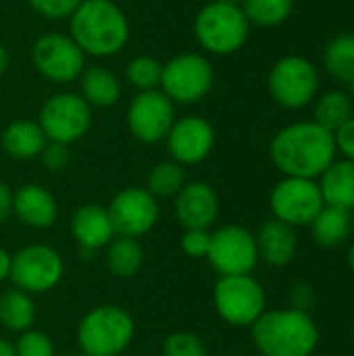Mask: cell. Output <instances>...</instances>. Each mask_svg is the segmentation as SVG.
<instances>
[{
  "instance_id": "35",
  "label": "cell",
  "mask_w": 354,
  "mask_h": 356,
  "mask_svg": "<svg viewBox=\"0 0 354 356\" xmlns=\"http://www.w3.org/2000/svg\"><path fill=\"white\" fill-rule=\"evenodd\" d=\"M209 244H211V234L209 229H188L182 238V248L188 257L192 259H200L207 257L209 252Z\"/></svg>"
},
{
  "instance_id": "15",
  "label": "cell",
  "mask_w": 354,
  "mask_h": 356,
  "mask_svg": "<svg viewBox=\"0 0 354 356\" xmlns=\"http://www.w3.org/2000/svg\"><path fill=\"white\" fill-rule=\"evenodd\" d=\"M113 229L119 236L138 238L148 234L159 219L156 198L146 188H125L121 190L106 209Z\"/></svg>"
},
{
  "instance_id": "33",
  "label": "cell",
  "mask_w": 354,
  "mask_h": 356,
  "mask_svg": "<svg viewBox=\"0 0 354 356\" xmlns=\"http://www.w3.org/2000/svg\"><path fill=\"white\" fill-rule=\"evenodd\" d=\"M17 356H54V346L52 340L35 330H27L21 334L17 346Z\"/></svg>"
},
{
  "instance_id": "25",
  "label": "cell",
  "mask_w": 354,
  "mask_h": 356,
  "mask_svg": "<svg viewBox=\"0 0 354 356\" xmlns=\"http://www.w3.org/2000/svg\"><path fill=\"white\" fill-rule=\"evenodd\" d=\"M35 319V307L27 292L15 288L0 296V323L10 332H27Z\"/></svg>"
},
{
  "instance_id": "21",
  "label": "cell",
  "mask_w": 354,
  "mask_h": 356,
  "mask_svg": "<svg viewBox=\"0 0 354 356\" xmlns=\"http://www.w3.org/2000/svg\"><path fill=\"white\" fill-rule=\"evenodd\" d=\"M319 190L328 207L354 211V161H334L319 175Z\"/></svg>"
},
{
  "instance_id": "42",
  "label": "cell",
  "mask_w": 354,
  "mask_h": 356,
  "mask_svg": "<svg viewBox=\"0 0 354 356\" xmlns=\"http://www.w3.org/2000/svg\"><path fill=\"white\" fill-rule=\"evenodd\" d=\"M6 67H8V50L0 44V77L6 71Z\"/></svg>"
},
{
  "instance_id": "32",
  "label": "cell",
  "mask_w": 354,
  "mask_h": 356,
  "mask_svg": "<svg viewBox=\"0 0 354 356\" xmlns=\"http://www.w3.org/2000/svg\"><path fill=\"white\" fill-rule=\"evenodd\" d=\"M163 356H207V350L198 336L188 332H177L165 340Z\"/></svg>"
},
{
  "instance_id": "13",
  "label": "cell",
  "mask_w": 354,
  "mask_h": 356,
  "mask_svg": "<svg viewBox=\"0 0 354 356\" xmlns=\"http://www.w3.org/2000/svg\"><path fill=\"white\" fill-rule=\"evenodd\" d=\"M8 277L19 290L27 294L48 292L63 277V259L50 246H27L13 257Z\"/></svg>"
},
{
  "instance_id": "28",
  "label": "cell",
  "mask_w": 354,
  "mask_h": 356,
  "mask_svg": "<svg viewBox=\"0 0 354 356\" xmlns=\"http://www.w3.org/2000/svg\"><path fill=\"white\" fill-rule=\"evenodd\" d=\"M240 8L250 25L275 27L292 15L294 0H242Z\"/></svg>"
},
{
  "instance_id": "10",
  "label": "cell",
  "mask_w": 354,
  "mask_h": 356,
  "mask_svg": "<svg viewBox=\"0 0 354 356\" xmlns=\"http://www.w3.org/2000/svg\"><path fill=\"white\" fill-rule=\"evenodd\" d=\"M217 313L236 327L252 325L265 313V290L250 275H223L213 292Z\"/></svg>"
},
{
  "instance_id": "39",
  "label": "cell",
  "mask_w": 354,
  "mask_h": 356,
  "mask_svg": "<svg viewBox=\"0 0 354 356\" xmlns=\"http://www.w3.org/2000/svg\"><path fill=\"white\" fill-rule=\"evenodd\" d=\"M10 211H13V192L4 181H0V223L8 217Z\"/></svg>"
},
{
  "instance_id": "5",
  "label": "cell",
  "mask_w": 354,
  "mask_h": 356,
  "mask_svg": "<svg viewBox=\"0 0 354 356\" xmlns=\"http://www.w3.org/2000/svg\"><path fill=\"white\" fill-rule=\"evenodd\" d=\"M131 338V317L113 305L92 309L77 327V344L83 356H119Z\"/></svg>"
},
{
  "instance_id": "14",
  "label": "cell",
  "mask_w": 354,
  "mask_h": 356,
  "mask_svg": "<svg viewBox=\"0 0 354 356\" xmlns=\"http://www.w3.org/2000/svg\"><path fill=\"white\" fill-rule=\"evenodd\" d=\"M175 123V104L161 90L138 92L127 106V127L144 144H156L167 138Z\"/></svg>"
},
{
  "instance_id": "12",
  "label": "cell",
  "mask_w": 354,
  "mask_h": 356,
  "mask_svg": "<svg viewBox=\"0 0 354 356\" xmlns=\"http://www.w3.org/2000/svg\"><path fill=\"white\" fill-rule=\"evenodd\" d=\"M207 259L217 273L223 275H248L257 261V240L255 236L240 225H225L211 234V244Z\"/></svg>"
},
{
  "instance_id": "22",
  "label": "cell",
  "mask_w": 354,
  "mask_h": 356,
  "mask_svg": "<svg viewBox=\"0 0 354 356\" xmlns=\"http://www.w3.org/2000/svg\"><path fill=\"white\" fill-rule=\"evenodd\" d=\"M2 150L17 161H29L38 156L46 146V136L40 127V123L31 119H17L8 123L2 131Z\"/></svg>"
},
{
  "instance_id": "45",
  "label": "cell",
  "mask_w": 354,
  "mask_h": 356,
  "mask_svg": "<svg viewBox=\"0 0 354 356\" xmlns=\"http://www.w3.org/2000/svg\"><path fill=\"white\" fill-rule=\"evenodd\" d=\"M219 2H227V4H240L242 0H219Z\"/></svg>"
},
{
  "instance_id": "29",
  "label": "cell",
  "mask_w": 354,
  "mask_h": 356,
  "mask_svg": "<svg viewBox=\"0 0 354 356\" xmlns=\"http://www.w3.org/2000/svg\"><path fill=\"white\" fill-rule=\"evenodd\" d=\"M323 65L332 77L340 81L354 79V35L334 38L323 52Z\"/></svg>"
},
{
  "instance_id": "27",
  "label": "cell",
  "mask_w": 354,
  "mask_h": 356,
  "mask_svg": "<svg viewBox=\"0 0 354 356\" xmlns=\"http://www.w3.org/2000/svg\"><path fill=\"white\" fill-rule=\"evenodd\" d=\"M351 117H354L353 98L342 90L325 92L315 106V123L330 129L332 134L338 131Z\"/></svg>"
},
{
  "instance_id": "20",
  "label": "cell",
  "mask_w": 354,
  "mask_h": 356,
  "mask_svg": "<svg viewBox=\"0 0 354 356\" xmlns=\"http://www.w3.org/2000/svg\"><path fill=\"white\" fill-rule=\"evenodd\" d=\"M71 229L83 250H98L115 238L108 211L98 204L79 207L73 215Z\"/></svg>"
},
{
  "instance_id": "36",
  "label": "cell",
  "mask_w": 354,
  "mask_h": 356,
  "mask_svg": "<svg viewBox=\"0 0 354 356\" xmlns=\"http://www.w3.org/2000/svg\"><path fill=\"white\" fill-rule=\"evenodd\" d=\"M40 156L48 171H61L69 163V146L61 142H46Z\"/></svg>"
},
{
  "instance_id": "6",
  "label": "cell",
  "mask_w": 354,
  "mask_h": 356,
  "mask_svg": "<svg viewBox=\"0 0 354 356\" xmlns=\"http://www.w3.org/2000/svg\"><path fill=\"white\" fill-rule=\"evenodd\" d=\"M215 83V71L211 60L198 52H184L163 63V75L159 90L173 104L200 102Z\"/></svg>"
},
{
  "instance_id": "16",
  "label": "cell",
  "mask_w": 354,
  "mask_h": 356,
  "mask_svg": "<svg viewBox=\"0 0 354 356\" xmlns=\"http://www.w3.org/2000/svg\"><path fill=\"white\" fill-rule=\"evenodd\" d=\"M165 140L175 163L196 165L211 154L215 146V129L207 119L198 115H186L171 125Z\"/></svg>"
},
{
  "instance_id": "4",
  "label": "cell",
  "mask_w": 354,
  "mask_h": 356,
  "mask_svg": "<svg viewBox=\"0 0 354 356\" xmlns=\"http://www.w3.org/2000/svg\"><path fill=\"white\" fill-rule=\"evenodd\" d=\"M250 35V23L240 4L213 0L194 19V38L204 52L227 56L238 52Z\"/></svg>"
},
{
  "instance_id": "41",
  "label": "cell",
  "mask_w": 354,
  "mask_h": 356,
  "mask_svg": "<svg viewBox=\"0 0 354 356\" xmlns=\"http://www.w3.org/2000/svg\"><path fill=\"white\" fill-rule=\"evenodd\" d=\"M0 356H17L15 346H13L10 342L2 340V338H0Z\"/></svg>"
},
{
  "instance_id": "9",
  "label": "cell",
  "mask_w": 354,
  "mask_h": 356,
  "mask_svg": "<svg viewBox=\"0 0 354 356\" xmlns=\"http://www.w3.org/2000/svg\"><path fill=\"white\" fill-rule=\"evenodd\" d=\"M31 63L44 79L54 83H69L79 79L83 73L86 54L71 35L48 31L33 42Z\"/></svg>"
},
{
  "instance_id": "46",
  "label": "cell",
  "mask_w": 354,
  "mask_h": 356,
  "mask_svg": "<svg viewBox=\"0 0 354 356\" xmlns=\"http://www.w3.org/2000/svg\"><path fill=\"white\" fill-rule=\"evenodd\" d=\"M65 356H83V355H65Z\"/></svg>"
},
{
  "instance_id": "38",
  "label": "cell",
  "mask_w": 354,
  "mask_h": 356,
  "mask_svg": "<svg viewBox=\"0 0 354 356\" xmlns=\"http://www.w3.org/2000/svg\"><path fill=\"white\" fill-rule=\"evenodd\" d=\"M313 302H315V292H313L311 286L296 284L292 288V309H298V311H307L309 313V309L313 307Z\"/></svg>"
},
{
  "instance_id": "3",
  "label": "cell",
  "mask_w": 354,
  "mask_h": 356,
  "mask_svg": "<svg viewBox=\"0 0 354 356\" xmlns=\"http://www.w3.org/2000/svg\"><path fill=\"white\" fill-rule=\"evenodd\" d=\"M252 340L263 356H311L319 330L307 311H269L252 323Z\"/></svg>"
},
{
  "instance_id": "18",
  "label": "cell",
  "mask_w": 354,
  "mask_h": 356,
  "mask_svg": "<svg viewBox=\"0 0 354 356\" xmlns=\"http://www.w3.org/2000/svg\"><path fill=\"white\" fill-rule=\"evenodd\" d=\"M13 211L25 225L35 229L50 227L58 217L54 196L46 188L35 184H27L13 194Z\"/></svg>"
},
{
  "instance_id": "44",
  "label": "cell",
  "mask_w": 354,
  "mask_h": 356,
  "mask_svg": "<svg viewBox=\"0 0 354 356\" xmlns=\"http://www.w3.org/2000/svg\"><path fill=\"white\" fill-rule=\"evenodd\" d=\"M348 90H351V94H348V96H351V98H354V79H351V81H348Z\"/></svg>"
},
{
  "instance_id": "7",
  "label": "cell",
  "mask_w": 354,
  "mask_h": 356,
  "mask_svg": "<svg viewBox=\"0 0 354 356\" xmlns=\"http://www.w3.org/2000/svg\"><path fill=\"white\" fill-rule=\"evenodd\" d=\"M48 142L73 144L81 140L92 125V106L75 92H58L50 96L38 119Z\"/></svg>"
},
{
  "instance_id": "47",
  "label": "cell",
  "mask_w": 354,
  "mask_h": 356,
  "mask_svg": "<svg viewBox=\"0 0 354 356\" xmlns=\"http://www.w3.org/2000/svg\"><path fill=\"white\" fill-rule=\"evenodd\" d=\"M353 338H354V336H353Z\"/></svg>"
},
{
  "instance_id": "34",
  "label": "cell",
  "mask_w": 354,
  "mask_h": 356,
  "mask_svg": "<svg viewBox=\"0 0 354 356\" xmlns=\"http://www.w3.org/2000/svg\"><path fill=\"white\" fill-rule=\"evenodd\" d=\"M27 2L44 19L63 21V19H71V15L79 8L83 0H27Z\"/></svg>"
},
{
  "instance_id": "43",
  "label": "cell",
  "mask_w": 354,
  "mask_h": 356,
  "mask_svg": "<svg viewBox=\"0 0 354 356\" xmlns=\"http://www.w3.org/2000/svg\"><path fill=\"white\" fill-rule=\"evenodd\" d=\"M348 265H351V269H353L354 273V244L351 246V250H348Z\"/></svg>"
},
{
  "instance_id": "24",
  "label": "cell",
  "mask_w": 354,
  "mask_h": 356,
  "mask_svg": "<svg viewBox=\"0 0 354 356\" xmlns=\"http://www.w3.org/2000/svg\"><path fill=\"white\" fill-rule=\"evenodd\" d=\"M351 227H353L351 213L328 204L311 221V232L315 242L325 248H336L344 244V240H348L351 236Z\"/></svg>"
},
{
  "instance_id": "1",
  "label": "cell",
  "mask_w": 354,
  "mask_h": 356,
  "mask_svg": "<svg viewBox=\"0 0 354 356\" xmlns=\"http://www.w3.org/2000/svg\"><path fill=\"white\" fill-rule=\"evenodd\" d=\"M271 161L286 177H319L336 161L334 134L315 121H298L275 134Z\"/></svg>"
},
{
  "instance_id": "19",
  "label": "cell",
  "mask_w": 354,
  "mask_h": 356,
  "mask_svg": "<svg viewBox=\"0 0 354 356\" xmlns=\"http://www.w3.org/2000/svg\"><path fill=\"white\" fill-rule=\"evenodd\" d=\"M255 240H257L259 257L273 267H284L292 263L296 254V246H298L294 227L275 217L263 223Z\"/></svg>"
},
{
  "instance_id": "40",
  "label": "cell",
  "mask_w": 354,
  "mask_h": 356,
  "mask_svg": "<svg viewBox=\"0 0 354 356\" xmlns=\"http://www.w3.org/2000/svg\"><path fill=\"white\" fill-rule=\"evenodd\" d=\"M10 261H13V257L0 248V282H4L10 275Z\"/></svg>"
},
{
  "instance_id": "11",
  "label": "cell",
  "mask_w": 354,
  "mask_h": 356,
  "mask_svg": "<svg viewBox=\"0 0 354 356\" xmlns=\"http://www.w3.org/2000/svg\"><path fill=\"white\" fill-rule=\"evenodd\" d=\"M273 217L292 225H311L317 213L325 207L319 184L305 177H284L269 198Z\"/></svg>"
},
{
  "instance_id": "26",
  "label": "cell",
  "mask_w": 354,
  "mask_h": 356,
  "mask_svg": "<svg viewBox=\"0 0 354 356\" xmlns=\"http://www.w3.org/2000/svg\"><path fill=\"white\" fill-rule=\"evenodd\" d=\"M144 261V250L136 238L119 236L108 242L106 265L117 277H131Z\"/></svg>"
},
{
  "instance_id": "37",
  "label": "cell",
  "mask_w": 354,
  "mask_h": 356,
  "mask_svg": "<svg viewBox=\"0 0 354 356\" xmlns=\"http://www.w3.org/2000/svg\"><path fill=\"white\" fill-rule=\"evenodd\" d=\"M336 150L344 154V159L354 161V117H351L338 131H334Z\"/></svg>"
},
{
  "instance_id": "17",
  "label": "cell",
  "mask_w": 354,
  "mask_h": 356,
  "mask_svg": "<svg viewBox=\"0 0 354 356\" xmlns=\"http://www.w3.org/2000/svg\"><path fill=\"white\" fill-rule=\"evenodd\" d=\"M219 213V198L204 181H192L182 188L175 200L177 221L186 229H209Z\"/></svg>"
},
{
  "instance_id": "2",
  "label": "cell",
  "mask_w": 354,
  "mask_h": 356,
  "mask_svg": "<svg viewBox=\"0 0 354 356\" xmlns=\"http://www.w3.org/2000/svg\"><path fill=\"white\" fill-rule=\"evenodd\" d=\"M69 25V35L86 56H115L129 40V21L113 0H83L71 15Z\"/></svg>"
},
{
  "instance_id": "30",
  "label": "cell",
  "mask_w": 354,
  "mask_h": 356,
  "mask_svg": "<svg viewBox=\"0 0 354 356\" xmlns=\"http://www.w3.org/2000/svg\"><path fill=\"white\" fill-rule=\"evenodd\" d=\"M184 186H186V173H184L182 165L175 161H163L156 167H152V171L148 175L146 190L154 198L156 196L171 198V196H177Z\"/></svg>"
},
{
  "instance_id": "8",
  "label": "cell",
  "mask_w": 354,
  "mask_h": 356,
  "mask_svg": "<svg viewBox=\"0 0 354 356\" xmlns=\"http://www.w3.org/2000/svg\"><path fill=\"white\" fill-rule=\"evenodd\" d=\"M269 94L271 98L290 111L307 106L319 88V75L315 65L298 54L282 56L269 71Z\"/></svg>"
},
{
  "instance_id": "23",
  "label": "cell",
  "mask_w": 354,
  "mask_h": 356,
  "mask_svg": "<svg viewBox=\"0 0 354 356\" xmlns=\"http://www.w3.org/2000/svg\"><path fill=\"white\" fill-rule=\"evenodd\" d=\"M79 90H81V98L96 108H108L121 96V83L117 75L100 65H92L83 69V73L79 75Z\"/></svg>"
},
{
  "instance_id": "31",
  "label": "cell",
  "mask_w": 354,
  "mask_h": 356,
  "mask_svg": "<svg viewBox=\"0 0 354 356\" xmlns=\"http://www.w3.org/2000/svg\"><path fill=\"white\" fill-rule=\"evenodd\" d=\"M161 75H163V63L148 54L131 58L125 69V79L129 81V86H134L140 92L159 90Z\"/></svg>"
}]
</instances>
